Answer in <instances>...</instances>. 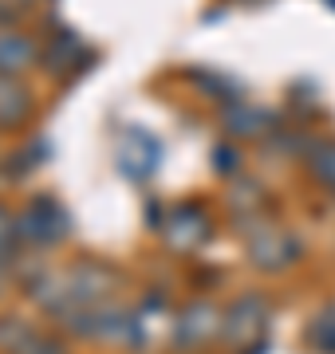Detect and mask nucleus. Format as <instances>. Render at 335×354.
Here are the masks:
<instances>
[{"mask_svg":"<svg viewBox=\"0 0 335 354\" xmlns=\"http://www.w3.org/2000/svg\"><path fill=\"white\" fill-rule=\"evenodd\" d=\"M260 330H264V304L260 299H237V307L225 319V335L233 342H241V339L248 342V339H257Z\"/></svg>","mask_w":335,"mask_h":354,"instance_id":"nucleus-4","label":"nucleus"},{"mask_svg":"<svg viewBox=\"0 0 335 354\" xmlns=\"http://www.w3.org/2000/svg\"><path fill=\"white\" fill-rule=\"evenodd\" d=\"M166 236H170L174 248H197V244H206V236H209V221L197 213V209H178V213L170 216Z\"/></svg>","mask_w":335,"mask_h":354,"instance_id":"nucleus-3","label":"nucleus"},{"mask_svg":"<svg viewBox=\"0 0 335 354\" xmlns=\"http://www.w3.org/2000/svg\"><path fill=\"white\" fill-rule=\"evenodd\" d=\"M16 232H20V241L24 244L48 248V244H55L67 232V216L60 213V205L55 201H32L24 209V216H20Z\"/></svg>","mask_w":335,"mask_h":354,"instance_id":"nucleus-1","label":"nucleus"},{"mask_svg":"<svg viewBox=\"0 0 335 354\" xmlns=\"http://www.w3.org/2000/svg\"><path fill=\"white\" fill-rule=\"evenodd\" d=\"M213 330H217V311H213L209 304H194V307H185V311H181L174 346L194 351V346H201V342L213 339Z\"/></svg>","mask_w":335,"mask_h":354,"instance_id":"nucleus-2","label":"nucleus"},{"mask_svg":"<svg viewBox=\"0 0 335 354\" xmlns=\"http://www.w3.org/2000/svg\"><path fill=\"white\" fill-rule=\"evenodd\" d=\"M308 342H311L320 354H335V307H323L320 315L311 319Z\"/></svg>","mask_w":335,"mask_h":354,"instance_id":"nucleus-5","label":"nucleus"}]
</instances>
